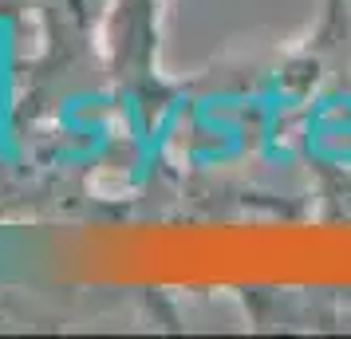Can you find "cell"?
Returning <instances> with one entry per match:
<instances>
[{"mask_svg": "<svg viewBox=\"0 0 351 339\" xmlns=\"http://www.w3.org/2000/svg\"><path fill=\"white\" fill-rule=\"evenodd\" d=\"M114 0H36V12L44 20L48 44L64 55L83 51L87 44L103 40V24L111 16Z\"/></svg>", "mask_w": 351, "mask_h": 339, "instance_id": "6da1fadb", "label": "cell"}]
</instances>
